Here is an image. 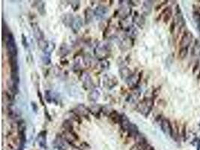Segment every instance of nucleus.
I'll return each mask as SVG.
<instances>
[{"mask_svg": "<svg viewBox=\"0 0 200 150\" xmlns=\"http://www.w3.org/2000/svg\"><path fill=\"white\" fill-rule=\"evenodd\" d=\"M6 49L9 56H17V47L13 35L11 32H6Z\"/></svg>", "mask_w": 200, "mask_h": 150, "instance_id": "nucleus-1", "label": "nucleus"}, {"mask_svg": "<svg viewBox=\"0 0 200 150\" xmlns=\"http://www.w3.org/2000/svg\"><path fill=\"white\" fill-rule=\"evenodd\" d=\"M193 39V35L190 32H184L181 37V41H180V48L184 47V48H188L189 45H190Z\"/></svg>", "mask_w": 200, "mask_h": 150, "instance_id": "nucleus-2", "label": "nucleus"}, {"mask_svg": "<svg viewBox=\"0 0 200 150\" xmlns=\"http://www.w3.org/2000/svg\"><path fill=\"white\" fill-rule=\"evenodd\" d=\"M161 127L162 131L165 134H169L170 136H172V130L173 129H172V125H171L170 120H167V119H163L161 120Z\"/></svg>", "mask_w": 200, "mask_h": 150, "instance_id": "nucleus-3", "label": "nucleus"}, {"mask_svg": "<svg viewBox=\"0 0 200 150\" xmlns=\"http://www.w3.org/2000/svg\"><path fill=\"white\" fill-rule=\"evenodd\" d=\"M8 63L11 68V74H18L19 66H18L17 56H9Z\"/></svg>", "mask_w": 200, "mask_h": 150, "instance_id": "nucleus-4", "label": "nucleus"}, {"mask_svg": "<svg viewBox=\"0 0 200 150\" xmlns=\"http://www.w3.org/2000/svg\"><path fill=\"white\" fill-rule=\"evenodd\" d=\"M55 148H56L58 150H68V146H67L65 140L61 138H56V140L53 142Z\"/></svg>", "mask_w": 200, "mask_h": 150, "instance_id": "nucleus-5", "label": "nucleus"}, {"mask_svg": "<svg viewBox=\"0 0 200 150\" xmlns=\"http://www.w3.org/2000/svg\"><path fill=\"white\" fill-rule=\"evenodd\" d=\"M172 8H171V7H167V8H166L163 11V12H162L160 15L161 16L163 15V22L166 23L167 22L170 20L171 17H172Z\"/></svg>", "mask_w": 200, "mask_h": 150, "instance_id": "nucleus-6", "label": "nucleus"}, {"mask_svg": "<svg viewBox=\"0 0 200 150\" xmlns=\"http://www.w3.org/2000/svg\"><path fill=\"white\" fill-rule=\"evenodd\" d=\"M7 86L9 89V92H11L12 94L16 95L17 94V92H19V88H18V84L14 83V81H12L11 80H9L7 82Z\"/></svg>", "mask_w": 200, "mask_h": 150, "instance_id": "nucleus-7", "label": "nucleus"}, {"mask_svg": "<svg viewBox=\"0 0 200 150\" xmlns=\"http://www.w3.org/2000/svg\"><path fill=\"white\" fill-rule=\"evenodd\" d=\"M46 131H42L39 134V137H38V143L41 148H46Z\"/></svg>", "mask_w": 200, "mask_h": 150, "instance_id": "nucleus-8", "label": "nucleus"}, {"mask_svg": "<svg viewBox=\"0 0 200 150\" xmlns=\"http://www.w3.org/2000/svg\"><path fill=\"white\" fill-rule=\"evenodd\" d=\"M7 115H8L9 118L14 119L18 116V112L16 110L12 108L11 107H8L7 108Z\"/></svg>", "mask_w": 200, "mask_h": 150, "instance_id": "nucleus-9", "label": "nucleus"}, {"mask_svg": "<svg viewBox=\"0 0 200 150\" xmlns=\"http://www.w3.org/2000/svg\"><path fill=\"white\" fill-rule=\"evenodd\" d=\"M63 128H64L65 130L66 131H68V132H70V131H74V126H73V124L71 122L69 121V120H66V121L64 122L63 123Z\"/></svg>", "mask_w": 200, "mask_h": 150, "instance_id": "nucleus-10", "label": "nucleus"}, {"mask_svg": "<svg viewBox=\"0 0 200 150\" xmlns=\"http://www.w3.org/2000/svg\"><path fill=\"white\" fill-rule=\"evenodd\" d=\"M34 36H35L36 38H38V40H41V41H42L43 40V32H42V31L41 30V29H40V28L39 26H37L35 28V27H34Z\"/></svg>", "mask_w": 200, "mask_h": 150, "instance_id": "nucleus-11", "label": "nucleus"}, {"mask_svg": "<svg viewBox=\"0 0 200 150\" xmlns=\"http://www.w3.org/2000/svg\"><path fill=\"white\" fill-rule=\"evenodd\" d=\"M187 53H188V48H184V47H181L180 48L179 56L181 59H184L187 56Z\"/></svg>", "mask_w": 200, "mask_h": 150, "instance_id": "nucleus-12", "label": "nucleus"}, {"mask_svg": "<svg viewBox=\"0 0 200 150\" xmlns=\"http://www.w3.org/2000/svg\"><path fill=\"white\" fill-rule=\"evenodd\" d=\"M3 96H5V98L9 102H12L14 99V95L10 92H4Z\"/></svg>", "mask_w": 200, "mask_h": 150, "instance_id": "nucleus-13", "label": "nucleus"}, {"mask_svg": "<svg viewBox=\"0 0 200 150\" xmlns=\"http://www.w3.org/2000/svg\"><path fill=\"white\" fill-rule=\"evenodd\" d=\"M193 18L196 23H198L199 24L200 23V12L198 11H194V12L193 13Z\"/></svg>", "mask_w": 200, "mask_h": 150, "instance_id": "nucleus-14", "label": "nucleus"}, {"mask_svg": "<svg viewBox=\"0 0 200 150\" xmlns=\"http://www.w3.org/2000/svg\"><path fill=\"white\" fill-rule=\"evenodd\" d=\"M22 38H23V46L27 47V45H28V44H27L26 37H25V36L23 35H22Z\"/></svg>", "mask_w": 200, "mask_h": 150, "instance_id": "nucleus-15", "label": "nucleus"}, {"mask_svg": "<svg viewBox=\"0 0 200 150\" xmlns=\"http://www.w3.org/2000/svg\"><path fill=\"white\" fill-rule=\"evenodd\" d=\"M174 29H175V22H172V24L170 26V32H172V33L173 32Z\"/></svg>", "mask_w": 200, "mask_h": 150, "instance_id": "nucleus-16", "label": "nucleus"}, {"mask_svg": "<svg viewBox=\"0 0 200 150\" xmlns=\"http://www.w3.org/2000/svg\"><path fill=\"white\" fill-rule=\"evenodd\" d=\"M197 150H200V140L198 143V146H197Z\"/></svg>", "mask_w": 200, "mask_h": 150, "instance_id": "nucleus-17", "label": "nucleus"}, {"mask_svg": "<svg viewBox=\"0 0 200 150\" xmlns=\"http://www.w3.org/2000/svg\"><path fill=\"white\" fill-rule=\"evenodd\" d=\"M198 29H199V32H200V23L199 25H198Z\"/></svg>", "mask_w": 200, "mask_h": 150, "instance_id": "nucleus-18", "label": "nucleus"}, {"mask_svg": "<svg viewBox=\"0 0 200 150\" xmlns=\"http://www.w3.org/2000/svg\"><path fill=\"white\" fill-rule=\"evenodd\" d=\"M199 77V78H200V74H199V77Z\"/></svg>", "mask_w": 200, "mask_h": 150, "instance_id": "nucleus-19", "label": "nucleus"}]
</instances>
